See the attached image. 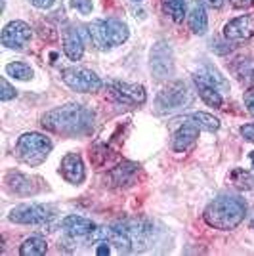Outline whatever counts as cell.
<instances>
[{
    "instance_id": "cb8c5ba5",
    "label": "cell",
    "mask_w": 254,
    "mask_h": 256,
    "mask_svg": "<svg viewBox=\"0 0 254 256\" xmlns=\"http://www.w3.org/2000/svg\"><path fill=\"white\" fill-rule=\"evenodd\" d=\"M6 73L18 80H29L32 78V69L31 65L23 64V62H12L6 65Z\"/></svg>"
},
{
    "instance_id": "836d02e7",
    "label": "cell",
    "mask_w": 254,
    "mask_h": 256,
    "mask_svg": "<svg viewBox=\"0 0 254 256\" xmlns=\"http://www.w3.org/2000/svg\"><path fill=\"white\" fill-rule=\"evenodd\" d=\"M210 2V6H214V8H222L224 0H208Z\"/></svg>"
},
{
    "instance_id": "e0dca14e",
    "label": "cell",
    "mask_w": 254,
    "mask_h": 256,
    "mask_svg": "<svg viewBox=\"0 0 254 256\" xmlns=\"http://www.w3.org/2000/svg\"><path fill=\"white\" fill-rule=\"evenodd\" d=\"M188 23H190V29L195 34H204L206 32L208 18H206V10H204V4H202L201 0H193L191 2Z\"/></svg>"
},
{
    "instance_id": "484cf974",
    "label": "cell",
    "mask_w": 254,
    "mask_h": 256,
    "mask_svg": "<svg viewBox=\"0 0 254 256\" xmlns=\"http://www.w3.org/2000/svg\"><path fill=\"white\" fill-rule=\"evenodd\" d=\"M197 76L202 78V80H206V82L212 84L214 88H226V86H228V82L224 80V76H220V73H218V71H214L212 67H204V71L197 73Z\"/></svg>"
},
{
    "instance_id": "83f0119b",
    "label": "cell",
    "mask_w": 254,
    "mask_h": 256,
    "mask_svg": "<svg viewBox=\"0 0 254 256\" xmlns=\"http://www.w3.org/2000/svg\"><path fill=\"white\" fill-rule=\"evenodd\" d=\"M71 6H73L74 10H78L82 16H88L92 8H94V4H92V0H71Z\"/></svg>"
},
{
    "instance_id": "1f68e13d",
    "label": "cell",
    "mask_w": 254,
    "mask_h": 256,
    "mask_svg": "<svg viewBox=\"0 0 254 256\" xmlns=\"http://www.w3.org/2000/svg\"><path fill=\"white\" fill-rule=\"evenodd\" d=\"M233 8H250L254 4V0H230Z\"/></svg>"
},
{
    "instance_id": "f546056e",
    "label": "cell",
    "mask_w": 254,
    "mask_h": 256,
    "mask_svg": "<svg viewBox=\"0 0 254 256\" xmlns=\"http://www.w3.org/2000/svg\"><path fill=\"white\" fill-rule=\"evenodd\" d=\"M241 136L246 142H254V124H244V126H241Z\"/></svg>"
},
{
    "instance_id": "d590c367",
    "label": "cell",
    "mask_w": 254,
    "mask_h": 256,
    "mask_svg": "<svg viewBox=\"0 0 254 256\" xmlns=\"http://www.w3.org/2000/svg\"><path fill=\"white\" fill-rule=\"evenodd\" d=\"M132 2H138V4H140V2H142V0H132Z\"/></svg>"
},
{
    "instance_id": "f1b7e54d",
    "label": "cell",
    "mask_w": 254,
    "mask_h": 256,
    "mask_svg": "<svg viewBox=\"0 0 254 256\" xmlns=\"http://www.w3.org/2000/svg\"><path fill=\"white\" fill-rule=\"evenodd\" d=\"M244 106L248 109V113L254 117V88H248L244 92Z\"/></svg>"
},
{
    "instance_id": "e575fe53",
    "label": "cell",
    "mask_w": 254,
    "mask_h": 256,
    "mask_svg": "<svg viewBox=\"0 0 254 256\" xmlns=\"http://www.w3.org/2000/svg\"><path fill=\"white\" fill-rule=\"evenodd\" d=\"M250 162H252V168H254V151H250Z\"/></svg>"
},
{
    "instance_id": "603a6c76",
    "label": "cell",
    "mask_w": 254,
    "mask_h": 256,
    "mask_svg": "<svg viewBox=\"0 0 254 256\" xmlns=\"http://www.w3.org/2000/svg\"><path fill=\"white\" fill-rule=\"evenodd\" d=\"M164 12L172 18V22L182 23L186 18V0H162Z\"/></svg>"
},
{
    "instance_id": "ba28073f",
    "label": "cell",
    "mask_w": 254,
    "mask_h": 256,
    "mask_svg": "<svg viewBox=\"0 0 254 256\" xmlns=\"http://www.w3.org/2000/svg\"><path fill=\"white\" fill-rule=\"evenodd\" d=\"M88 237L92 241H107L109 245H113L120 252H132L134 250V239L122 226L120 228H115V226H111V228H96Z\"/></svg>"
},
{
    "instance_id": "277c9868",
    "label": "cell",
    "mask_w": 254,
    "mask_h": 256,
    "mask_svg": "<svg viewBox=\"0 0 254 256\" xmlns=\"http://www.w3.org/2000/svg\"><path fill=\"white\" fill-rule=\"evenodd\" d=\"M50 151H52V142L40 132H27L16 144L18 159L23 160L25 164H31V166L42 164L46 157L50 155Z\"/></svg>"
},
{
    "instance_id": "8fae6325",
    "label": "cell",
    "mask_w": 254,
    "mask_h": 256,
    "mask_svg": "<svg viewBox=\"0 0 254 256\" xmlns=\"http://www.w3.org/2000/svg\"><path fill=\"white\" fill-rule=\"evenodd\" d=\"M224 36L228 40H248L254 36V20L250 16H239L232 20L230 23H226L224 27Z\"/></svg>"
},
{
    "instance_id": "5b68a950",
    "label": "cell",
    "mask_w": 254,
    "mask_h": 256,
    "mask_svg": "<svg viewBox=\"0 0 254 256\" xmlns=\"http://www.w3.org/2000/svg\"><path fill=\"white\" fill-rule=\"evenodd\" d=\"M193 104V94L190 92V88L186 86V82H170L168 86H164L159 92V96L155 100V106L159 113H174V111H182L186 107H190Z\"/></svg>"
},
{
    "instance_id": "ac0fdd59",
    "label": "cell",
    "mask_w": 254,
    "mask_h": 256,
    "mask_svg": "<svg viewBox=\"0 0 254 256\" xmlns=\"http://www.w3.org/2000/svg\"><path fill=\"white\" fill-rule=\"evenodd\" d=\"M32 182H34L32 178L25 176L22 172H8V176H6L8 188L18 195H34L38 192V186H34Z\"/></svg>"
},
{
    "instance_id": "d6986e66",
    "label": "cell",
    "mask_w": 254,
    "mask_h": 256,
    "mask_svg": "<svg viewBox=\"0 0 254 256\" xmlns=\"http://www.w3.org/2000/svg\"><path fill=\"white\" fill-rule=\"evenodd\" d=\"M195 86H197V92H199V96L202 98V102L206 104V106L210 107H222L224 100H222V94L218 92V88H214L212 84H208L206 80H202L199 76L195 75Z\"/></svg>"
},
{
    "instance_id": "4316f807",
    "label": "cell",
    "mask_w": 254,
    "mask_h": 256,
    "mask_svg": "<svg viewBox=\"0 0 254 256\" xmlns=\"http://www.w3.org/2000/svg\"><path fill=\"white\" fill-rule=\"evenodd\" d=\"M0 86H2V92H0V100H2V102H8V100H12V98H16L18 92H16V88H14L6 78L0 80Z\"/></svg>"
},
{
    "instance_id": "7c38bea8",
    "label": "cell",
    "mask_w": 254,
    "mask_h": 256,
    "mask_svg": "<svg viewBox=\"0 0 254 256\" xmlns=\"http://www.w3.org/2000/svg\"><path fill=\"white\" fill-rule=\"evenodd\" d=\"M151 69L157 75V78L172 75L174 64H172V52L164 42H159L151 50Z\"/></svg>"
},
{
    "instance_id": "6da1fadb",
    "label": "cell",
    "mask_w": 254,
    "mask_h": 256,
    "mask_svg": "<svg viewBox=\"0 0 254 256\" xmlns=\"http://www.w3.org/2000/svg\"><path fill=\"white\" fill-rule=\"evenodd\" d=\"M40 122L56 134H86L94 124V113L78 104H67L48 111Z\"/></svg>"
},
{
    "instance_id": "9c48e42d",
    "label": "cell",
    "mask_w": 254,
    "mask_h": 256,
    "mask_svg": "<svg viewBox=\"0 0 254 256\" xmlns=\"http://www.w3.org/2000/svg\"><path fill=\"white\" fill-rule=\"evenodd\" d=\"M32 32L31 27L27 25L25 22H10L4 31H2V36L0 40L6 48H12V50H23L29 40H31Z\"/></svg>"
},
{
    "instance_id": "44dd1931",
    "label": "cell",
    "mask_w": 254,
    "mask_h": 256,
    "mask_svg": "<svg viewBox=\"0 0 254 256\" xmlns=\"http://www.w3.org/2000/svg\"><path fill=\"white\" fill-rule=\"evenodd\" d=\"M188 120H190V122H193L197 128L206 130V132H216V130L220 128V120H218V118L214 117V115H210V113H202V111L190 115V117H188Z\"/></svg>"
},
{
    "instance_id": "7a4b0ae2",
    "label": "cell",
    "mask_w": 254,
    "mask_h": 256,
    "mask_svg": "<svg viewBox=\"0 0 254 256\" xmlns=\"http://www.w3.org/2000/svg\"><path fill=\"white\" fill-rule=\"evenodd\" d=\"M246 214V204L241 197L237 195H220L204 208V222L214 228V230H222L230 232L233 228L241 224Z\"/></svg>"
},
{
    "instance_id": "4dcf8cb0",
    "label": "cell",
    "mask_w": 254,
    "mask_h": 256,
    "mask_svg": "<svg viewBox=\"0 0 254 256\" xmlns=\"http://www.w3.org/2000/svg\"><path fill=\"white\" fill-rule=\"evenodd\" d=\"M56 0H31L32 6H36V8H40V10H46V8H50Z\"/></svg>"
},
{
    "instance_id": "ffe728a7",
    "label": "cell",
    "mask_w": 254,
    "mask_h": 256,
    "mask_svg": "<svg viewBox=\"0 0 254 256\" xmlns=\"http://www.w3.org/2000/svg\"><path fill=\"white\" fill-rule=\"evenodd\" d=\"M138 168L140 166L134 164V162H124V164L113 168L111 174H109V178H111V182L116 184V186H130V184L134 182V176H136Z\"/></svg>"
},
{
    "instance_id": "8992f818",
    "label": "cell",
    "mask_w": 254,
    "mask_h": 256,
    "mask_svg": "<svg viewBox=\"0 0 254 256\" xmlns=\"http://www.w3.org/2000/svg\"><path fill=\"white\" fill-rule=\"evenodd\" d=\"M62 78L71 90L80 94H92L102 88V78L84 67H67L62 71Z\"/></svg>"
},
{
    "instance_id": "30bf717a",
    "label": "cell",
    "mask_w": 254,
    "mask_h": 256,
    "mask_svg": "<svg viewBox=\"0 0 254 256\" xmlns=\"http://www.w3.org/2000/svg\"><path fill=\"white\" fill-rule=\"evenodd\" d=\"M109 92H111V96L115 98V100H118L120 104H126V106H142L148 100L146 88L140 84L109 82Z\"/></svg>"
},
{
    "instance_id": "d4e9b609",
    "label": "cell",
    "mask_w": 254,
    "mask_h": 256,
    "mask_svg": "<svg viewBox=\"0 0 254 256\" xmlns=\"http://www.w3.org/2000/svg\"><path fill=\"white\" fill-rule=\"evenodd\" d=\"M233 186L239 188V190H252L254 188V178L243 168H235V170L230 174Z\"/></svg>"
},
{
    "instance_id": "5bb4252c",
    "label": "cell",
    "mask_w": 254,
    "mask_h": 256,
    "mask_svg": "<svg viewBox=\"0 0 254 256\" xmlns=\"http://www.w3.org/2000/svg\"><path fill=\"white\" fill-rule=\"evenodd\" d=\"M64 52L71 62H78L84 54V42L76 27L69 25L64 31Z\"/></svg>"
},
{
    "instance_id": "3957f363",
    "label": "cell",
    "mask_w": 254,
    "mask_h": 256,
    "mask_svg": "<svg viewBox=\"0 0 254 256\" xmlns=\"http://www.w3.org/2000/svg\"><path fill=\"white\" fill-rule=\"evenodd\" d=\"M88 34L96 48L107 50L122 44L128 38V27L124 22L109 18V20H96L88 25Z\"/></svg>"
},
{
    "instance_id": "d6a6232c",
    "label": "cell",
    "mask_w": 254,
    "mask_h": 256,
    "mask_svg": "<svg viewBox=\"0 0 254 256\" xmlns=\"http://www.w3.org/2000/svg\"><path fill=\"white\" fill-rule=\"evenodd\" d=\"M98 256H107L109 252H111V248H109V245H107V241H102L100 245H98Z\"/></svg>"
},
{
    "instance_id": "7402d4cb",
    "label": "cell",
    "mask_w": 254,
    "mask_h": 256,
    "mask_svg": "<svg viewBox=\"0 0 254 256\" xmlns=\"http://www.w3.org/2000/svg\"><path fill=\"white\" fill-rule=\"evenodd\" d=\"M46 250H48V245H46V241H44L42 237H31V239H27V241L22 245L20 254L22 256H42V254H46Z\"/></svg>"
},
{
    "instance_id": "9a60e30c",
    "label": "cell",
    "mask_w": 254,
    "mask_h": 256,
    "mask_svg": "<svg viewBox=\"0 0 254 256\" xmlns=\"http://www.w3.org/2000/svg\"><path fill=\"white\" fill-rule=\"evenodd\" d=\"M62 228H64V232L69 237H86V235H90L92 232L96 230V224L92 220H88L84 216H76V214H71V216H67L64 222H62Z\"/></svg>"
},
{
    "instance_id": "4fadbf2b",
    "label": "cell",
    "mask_w": 254,
    "mask_h": 256,
    "mask_svg": "<svg viewBox=\"0 0 254 256\" xmlns=\"http://www.w3.org/2000/svg\"><path fill=\"white\" fill-rule=\"evenodd\" d=\"M62 176L69 184L73 186H78L84 182V162H82V157L78 153H67L64 159H62Z\"/></svg>"
},
{
    "instance_id": "2e32d148",
    "label": "cell",
    "mask_w": 254,
    "mask_h": 256,
    "mask_svg": "<svg viewBox=\"0 0 254 256\" xmlns=\"http://www.w3.org/2000/svg\"><path fill=\"white\" fill-rule=\"evenodd\" d=\"M199 138V128L195 126L193 122H188V124H182L176 134H174V140H172V150L182 153V151H188L190 148H193V144Z\"/></svg>"
},
{
    "instance_id": "52a82bcc",
    "label": "cell",
    "mask_w": 254,
    "mask_h": 256,
    "mask_svg": "<svg viewBox=\"0 0 254 256\" xmlns=\"http://www.w3.org/2000/svg\"><path fill=\"white\" fill-rule=\"evenodd\" d=\"M54 218V210L46 204L31 203V204H20L16 208H12L8 214V220L14 224H46L48 220Z\"/></svg>"
}]
</instances>
